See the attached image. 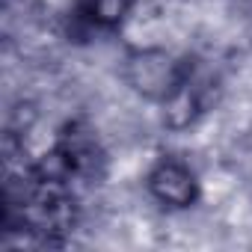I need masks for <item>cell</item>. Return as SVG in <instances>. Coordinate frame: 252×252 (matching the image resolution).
I'll use <instances>...</instances> for the list:
<instances>
[{
  "mask_svg": "<svg viewBox=\"0 0 252 252\" xmlns=\"http://www.w3.org/2000/svg\"><path fill=\"white\" fill-rule=\"evenodd\" d=\"M199 71L196 57L178 54L155 42H122L119 80L137 101L169 110L193 83Z\"/></svg>",
  "mask_w": 252,
  "mask_h": 252,
  "instance_id": "cell-1",
  "label": "cell"
},
{
  "mask_svg": "<svg viewBox=\"0 0 252 252\" xmlns=\"http://www.w3.org/2000/svg\"><path fill=\"white\" fill-rule=\"evenodd\" d=\"M143 193L163 214H187L202 205L205 187L190 158L178 152H160L143 172Z\"/></svg>",
  "mask_w": 252,
  "mask_h": 252,
  "instance_id": "cell-2",
  "label": "cell"
},
{
  "mask_svg": "<svg viewBox=\"0 0 252 252\" xmlns=\"http://www.w3.org/2000/svg\"><path fill=\"white\" fill-rule=\"evenodd\" d=\"M140 0H74L71 3V24L83 36H122L131 24Z\"/></svg>",
  "mask_w": 252,
  "mask_h": 252,
  "instance_id": "cell-3",
  "label": "cell"
},
{
  "mask_svg": "<svg viewBox=\"0 0 252 252\" xmlns=\"http://www.w3.org/2000/svg\"><path fill=\"white\" fill-rule=\"evenodd\" d=\"M237 163L240 166H246L249 172H252V128L243 134V140H240V155H237Z\"/></svg>",
  "mask_w": 252,
  "mask_h": 252,
  "instance_id": "cell-4",
  "label": "cell"
}]
</instances>
